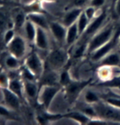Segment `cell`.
Here are the masks:
<instances>
[{
  "label": "cell",
  "instance_id": "cell-1",
  "mask_svg": "<svg viewBox=\"0 0 120 125\" xmlns=\"http://www.w3.org/2000/svg\"><path fill=\"white\" fill-rule=\"evenodd\" d=\"M93 107L96 110V116L99 119L110 123L120 124V108L106 101H98L94 104Z\"/></svg>",
  "mask_w": 120,
  "mask_h": 125
},
{
  "label": "cell",
  "instance_id": "cell-2",
  "mask_svg": "<svg viewBox=\"0 0 120 125\" xmlns=\"http://www.w3.org/2000/svg\"><path fill=\"white\" fill-rule=\"evenodd\" d=\"M115 29L116 27L114 26V24H109L100 30H98L88 42V53H92L94 51L106 43L111 39L115 31Z\"/></svg>",
  "mask_w": 120,
  "mask_h": 125
},
{
  "label": "cell",
  "instance_id": "cell-3",
  "mask_svg": "<svg viewBox=\"0 0 120 125\" xmlns=\"http://www.w3.org/2000/svg\"><path fill=\"white\" fill-rule=\"evenodd\" d=\"M69 60L68 52L63 48H56L51 51L47 57L46 64L47 69L58 71L63 69L67 64Z\"/></svg>",
  "mask_w": 120,
  "mask_h": 125
},
{
  "label": "cell",
  "instance_id": "cell-4",
  "mask_svg": "<svg viewBox=\"0 0 120 125\" xmlns=\"http://www.w3.org/2000/svg\"><path fill=\"white\" fill-rule=\"evenodd\" d=\"M119 39H120V24L116 27L115 31L114 33V34H113V36L111 37V39L102 47L99 48L96 51H94L92 53H91V60L93 61H100L105 56H106L107 54L111 52L113 49H114L115 47L118 44H119Z\"/></svg>",
  "mask_w": 120,
  "mask_h": 125
},
{
  "label": "cell",
  "instance_id": "cell-5",
  "mask_svg": "<svg viewBox=\"0 0 120 125\" xmlns=\"http://www.w3.org/2000/svg\"><path fill=\"white\" fill-rule=\"evenodd\" d=\"M91 79L88 80H74L73 79L70 83L65 87V94L66 101L70 104L74 103L78 100L80 94L84 90L86 87L91 83Z\"/></svg>",
  "mask_w": 120,
  "mask_h": 125
},
{
  "label": "cell",
  "instance_id": "cell-6",
  "mask_svg": "<svg viewBox=\"0 0 120 125\" xmlns=\"http://www.w3.org/2000/svg\"><path fill=\"white\" fill-rule=\"evenodd\" d=\"M60 90V88L58 85H43L39 90L37 100L43 108L48 109Z\"/></svg>",
  "mask_w": 120,
  "mask_h": 125
},
{
  "label": "cell",
  "instance_id": "cell-7",
  "mask_svg": "<svg viewBox=\"0 0 120 125\" xmlns=\"http://www.w3.org/2000/svg\"><path fill=\"white\" fill-rule=\"evenodd\" d=\"M9 53L18 59H22L26 55L27 52V43L26 39L20 35H16L13 39L7 44Z\"/></svg>",
  "mask_w": 120,
  "mask_h": 125
},
{
  "label": "cell",
  "instance_id": "cell-8",
  "mask_svg": "<svg viewBox=\"0 0 120 125\" xmlns=\"http://www.w3.org/2000/svg\"><path fill=\"white\" fill-rule=\"evenodd\" d=\"M24 65L27 68H29L36 77H41L45 69V65L43 64L40 56L35 52H32L26 56Z\"/></svg>",
  "mask_w": 120,
  "mask_h": 125
},
{
  "label": "cell",
  "instance_id": "cell-9",
  "mask_svg": "<svg viewBox=\"0 0 120 125\" xmlns=\"http://www.w3.org/2000/svg\"><path fill=\"white\" fill-rule=\"evenodd\" d=\"M106 16H107L106 11H102L98 16H96L90 21L88 28H87L85 30V32L82 35V36H83V39L84 40V39H86L87 38L90 37L91 35H92V34L94 35L98 30H100L101 25H103V23L105 22V19H106Z\"/></svg>",
  "mask_w": 120,
  "mask_h": 125
},
{
  "label": "cell",
  "instance_id": "cell-10",
  "mask_svg": "<svg viewBox=\"0 0 120 125\" xmlns=\"http://www.w3.org/2000/svg\"><path fill=\"white\" fill-rule=\"evenodd\" d=\"M3 101L11 110H17L20 105V98L8 88H1Z\"/></svg>",
  "mask_w": 120,
  "mask_h": 125
},
{
  "label": "cell",
  "instance_id": "cell-11",
  "mask_svg": "<svg viewBox=\"0 0 120 125\" xmlns=\"http://www.w3.org/2000/svg\"><path fill=\"white\" fill-rule=\"evenodd\" d=\"M49 30L56 41L60 43H65L67 34V27L63 23L51 22L49 24Z\"/></svg>",
  "mask_w": 120,
  "mask_h": 125
},
{
  "label": "cell",
  "instance_id": "cell-12",
  "mask_svg": "<svg viewBox=\"0 0 120 125\" xmlns=\"http://www.w3.org/2000/svg\"><path fill=\"white\" fill-rule=\"evenodd\" d=\"M9 79L10 80H9L8 88L21 99L24 95V82L21 81L17 74L12 76H9Z\"/></svg>",
  "mask_w": 120,
  "mask_h": 125
},
{
  "label": "cell",
  "instance_id": "cell-13",
  "mask_svg": "<svg viewBox=\"0 0 120 125\" xmlns=\"http://www.w3.org/2000/svg\"><path fill=\"white\" fill-rule=\"evenodd\" d=\"M59 75L57 71L50 69L44 70L43 74L40 77L41 86L43 85H58L59 84Z\"/></svg>",
  "mask_w": 120,
  "mask_h": 125
},
{
  "label": "cell",
  "instance_id": "cell-14",
  "mask_svg": "<svg viewBox=\"0 0 120 125\" xmlns=\"http://www.w3.org/2000/svg\"><path fill=\"white\" fill-rule=\"evenodd\" d=\"M35 46L40 50H47L49 48V40L47 30L43 28L37 27L36 37L34 40Z\"/></svg>",
  "mask_w": 120,
  "mask_h": 125
},
{
  "label": "cell",
  "instance_id": "cell-15",
  "mask_svg": "<svg viewBox=\"0 0 120 125\" xmlns=\"http://www.w3.org/2000/svg\"><path fill=\"white\" fill-rule=\"evenodd\" d=\"M27 19L32 21L37 27L43 28V29L48 30H49V24L46 16L42 12H34L27 14Z\"/></svg>",
  "mask_w": 120,
  "mask_h": 125
},
{
  "label": "cell",
  "instance_id": "cell-16",
  "mask_svg": "<svg viewBox=\"0 0 120 125\" xmlns=\"http://www.w3.org/2000/svg\"><path fill=\"white\" fill-rule=\"evenodd\" d=\"M82 11H83V9L82 8H70V10L65 13L64 17H63L62 23L66 27H69L71 25L76 23L79 17L80 14L82 13Z\"/></svg>",
  "mask_w": 120,
  "mask_h": 125
},
{
  "label": "cell",
  "instance_id": "cell-17",
  "mask_svg": "<svg viewBox=\"0 0 120 125\" xmlns=\"http://www.w3.org/2000/svg\"><path fill=\"white\" fill-rule=\"evenodd\" d=\"M62 117L68 118L74 121H76L80 124H89V123L91 120V119L89 116H88L86 114H84L83 112H79V111H74L67 113L65 115H63Z\"/></svg>",
  "mask_w": 120,
  "mask_h": 125
},
{
  "label": "cell",
  "instance_id": "cell-18",
  "mask_svg": "<svg viewBox=\"0 0 120 125\" xmlns=\"http://www.w3.org/2000/svg\"><path fill=\"white\" fill-rule=\"evenodd\" d=\"M100 65H110V66H119L120 65V55L117 52H110L105 56L100 61Z\"/></svg>",
  "mask_w": 120,
  "mask_h": 125
},
{
  "label": "cell",
  "instance_id": "cell-19",
  "mask_svg": "<svg viewBox=\"0 0 120 125\" xmlns=\"http://www.w3.org/2000/svg\"><path fill=\"white\" fill-rule=\"evenodd\" d=\"M79 37V30H78L77 23L71 25L70 26L67 27V34H66V39H65V43L68 46L73 45L75 42L77 41Z\"/></svg>",
  "mask_w": 120,
  "mask_h": 125
},
{
  "label": "cell",
  "instance_id": "cell-20",
  "mask_svg": "<svg viewBox=\"0 0 120 125\" xmlns=\"http://www.w3.org/2000/svg\"><path fill=\"white\" fill-rule=\"evenodd\" d=\"M24 94L30 99H34L38 96L39 88L34 81H26L24 80Z\"/></svg>",
  "mask_w": 120,
  "mask_h": 125
},
{
  "label": "cell",
  "instance_id": "cell-21",
  "mask_svg": "<svg viewBox=\"0 0 120 125\" xmlns=\"http://www.w3.org/2000/svg\"><path fill=\"white\" fill-rule=\"evenodd\" d=\"M23 29H24L25 39L28 40L29 42H34V43L35 37H36V33H37L36 25L32 21H30V20L27 19Z\"/></svg>",
  "mask_w": 120,
  "mask_h": 125
},
{
  "label": "cell",
  "instance_id": "cell-22",
  "mask_svg": "<svg viewBox=\"0 0 120 125\" xmlns=\"http://www.w3.org/2000/svg\"><path fill=\"white\" fill-rule=\"evenodd\" d=\"M77 26L78 30H79V36H82L83 34V33L85 32L86 29L88 28L89 23H90V20L88 18V16H86V14L84 13V11L83 10L82 13L80 14L79 19L77 21Z\"/></svg>",
  "mask_w": 120,
  "mask_h": 125
},
{
  "label": "cell",
  "instance_id": "cell-23",
  "mask_svg": "<svg viewBox=\"0 0 120 125\" xmlns=\"http://www.w3.org/2000/svg\"><path fill=\"white\" fill-rule=\"evenodd\" d=\"M24 11L27 14L42 12V2L40 0H34L25 3L24 6Z\"/></svg>",
  "mask_w": 120,
  "mask_h": 125
},
{
  "label": "cell",
  "instance_id": "cell-24",
  "mask_svg": "<svg viewBox=\"0 0 120 125\" xmlns=\"http://www.w3.org/2000/svg\"><path fill=\"white\" fill-rule=\"evenodd\" d=\"M26 21H27V16H25L24 12H18L15 16V17H14V21H13L14 30H20V29H23Z\"/></svg>",
  "mask_w": 120,
  "mask_h": 125
},
{
  "label": "cell",
  "instance_id": "cell-25",
  "mask_svg": "<svg viewBox=\"0 0 120 125\" xmlns=\"http://www.w3.org/2000/svg\"><path fill=\"white\" fill-rule=\"evenodd\" d=\"M20 59L12 55L8 56L5 60V64L6 66L11 70H16L20 69V62H19Z\"/></svg>",
  "mask_w": 120,
  "mask_h": 125
},
{
  "label": "cell",
  "instance_id": "cell-26",
  "mask_svg": "<svg viewBox=\"0 0 120 125\" xmlns=\"http://www.w3.org/2000/svg\"><path fill=\"white\" fill-rule=\"evenodd\" d=\"M84 100H85L86 103L89 104V105H94L100 101V96L92 90H88L86 92L85 95H84Z\"/></svg>",
  "mask_w": 120,
  "mask_h": 125
},
{
  "label": "cell",
  "instance_id": "cell-27",
  "mask_svg": "<svg viewBox=\"0 0 120 125\" xmlns=\"http://www.w3.org/2000/svg\"><path fill=\"white\" fill-rule=\"evenodd\" d=\"M72 80L73 79L70 74L69 70H62L61 73L60 74V76H59V84L61 87H63V88H65Z\"/></svg>",
  "mask_w": 120,
  "mask_h": 125
},
{
  "label": "cell",
  "instance_id": "cell-28",
  "mask_svg": "<svg viewBox=\"0 0 120 125\" xmlns=\"http://www.w3.org/2000/svg\"><path fill=\"white\" fill-rule=\"evenodd\" d=\"M87 42L86 41H83L82 42V43H80L78 45V47L75 49V51L74 52V54H73V56H74V58H80L82 57L84 54L86 52L88 53V43H86Z\"/></svg>",
  "mask_w": 120,
  "mask_h": 125
},
{
  "label": "cell",
  "instance_id": "cell-29",
  "mask_svg": "<svg viewBox=\"0 0 120 125\" xmlns=\"http://www.w3.org/2000/svg\"><path fill=\"white\" fill-rule=\"evenodd\" d=\"M20 74H21V76L23 77V79L26 80V81H34L35 79H36L35 74L29 69V68H27L25 66V65L21 69Z\"/></svg>",
  "mask_w": 120,
  "mask_h": 125
},
{
  "label": "cell",
  "instance_id": "cell-30",
  "mask_svg": "<svg viewBox=\"0 0 120 125\" xmlns=\"http://www.w3.org/2000/svg\"><path fill=\"white\" fill-rule=\"evenodd\" d=\"M88 0H70L69 8H83L88 3Z\"/></svg>",
  "mask_w": 120,
  "mask_h": 125
},
{
  "label": "cell",
  "instance_id": "cell-31",
  "mask_svg": "<svg viewBox=\"0 0 120 125\" xmlns=\"http://www.w3.org/2000/svg\"><path fill=\"white\" fill-rule=\"evenodd\" d=\"M84 13L86 14V16H88V18L90 20V21L92 19L96 16V8H94L92 6H89L88 8H86L83 10Z\"/></svg>",
  "mask_w": 120,
  "mask_h": 125
},
{
  "label": "cell",
  "instance_id": "cell-32",
  "mask_svg": "<svg viewBox=\"0 0 120 125\" xmlns=\"http://www.w3.org/2000/svg\"><path fill=\"white\" fill-rule=\"evenodd\" d=\"M9 76L5 73H0V87L1 88H8L9 83Z\"/></svg>",
  "mask_w": 120,
  "mask_h": 125
},
{
  "label": "cell",
  "instance_id": "cell-33",
  "mask_svg": "<svg viewBox=\"0 0 120 125\" xmlns=\"http://www.w3.org/2000/svg\"><path fill=\"white\" fill-rule=\"evenodd\" d=\"M15 36H16L15 30L13 29H8L6 31L5 34H4V42L6 43V44H8Z\"/></svg>",
  "mask_w": 120,
  "mask_h": 125
},
{
  "label": "cell",
  "instance_id": "cell-34",
  "mask_svg": "<svg viewBox=\"0 0 120 125\" xmlns=\"http://www.w3.org/2000/svg\"><path fill=\"white\" fill-rule=\"evenodd\" d=\"M106 102L111 104L113 105H115L117 107H119L120 108V98H118V97H109V98H106L105 100Z\"/></svg>",
  "mask_w": 120,
  "mask_h": 125
},
{
  "label": "cell",
  "instance_id": "cell-35",
  "mask_svg": "<svg viewBox=\"0 0 120 125\" xmlns=\"http://www.w3.org/2000/svg\"><path fill=\"white\" fill-rule=\"evenodd\" d=\"M10 109L5 105H0V115L1 116H8L10 115Z\"/></svg>",
  "mask_w": 120,
  "mask_h": 125
},
{
  "label": "cell",
  "instance_id": "cell-36",
  "mask_svg": "<svg viewBox=\"0 0 120 125\" xmlns=\"http://www.w3.org/2000/svg\"><path fill=\"white\" fill-rule=\"evenodd\" d=\"M105 3V0H91L90 5L96 8H101L102 6H104Z\"/></svg>",
  "mask_w": 120,
  "mask_h": 125
},
{
  "label": "cell",
  "instance_id": "cell-37",
  "mask_svg": "<svg viewBox=\"0 0 120 125\" xmlns=\"http://www.w3.org/2000/svg\"><path fill=\"white\" fill-rule=\"evenodd\" d=\"M115 12L119 16H120V0H117L115 4Z\"/></svg>",
  "mask_w": 120,
  "mask_h": 125
},
{
  "label": "cell",
  "instance_id": "cell-38",
  "mask_svg": "<svg viewBox=\"0 0 120 125\" xmlns=\"http://www.w3.org/2000/svg\"><path fill=\"white\" fill-rule=\"evenodd\" d=\"M42 3H55L56 0H40Z\"/></svg>",
  "mask_w": 120,
  "mask_h": 125
},
{
  "label": "cell",
  "instance_id": "cell-39",
  "mask_svg": "<svg viewBox=\"0 0 120 125\" xmlns=\"http://www.w3.org/2000/svg\"><path fill=\"white\" fill-rule=\"evenodd\" d=\"M4 4V0H0V6H3Z\"/></svg>",
  "mask_w": 120,
  "mask_h": 125
},
{
  "label": "cell",
  "instance_id": "cell-40",
  "mask_svg": "<svg viewBox=\"0 0 120 125\" xmlns=\"http://www.w3.org/2000/svg\"><path fill=\"white\" fill-rule=\"evenodd\" d=\"M12 1H15V2H20V0H12Z\"/></svg>",
  "mask_w": 120,
  "mask_h": 125
},
{
  "label": "cell",
  "instance_id": "cell-41",
  "mask_svg": "<svg viewBox=\"0 0 120 125\" xmlns=\"http://www.w3.org/2000/svg\"><path fill=\"white\" fill-rule=\"evenodd\" d=\"M119 44H120V39H119Z\"/></svg>",
  "mask_w": 120,
  "mask_h": 125
},
{
  "label": "cell",
  "instance_id": "cell-42",
  "mask_svg": "<svg viewBox=\"0 0 120 125\" xmlns=\"http://www.w3.org/2000/svg\"><path fill=\"white\" fill-rule=\"evenodd\" d=\"M119 66H120V65H119Z\"/></svg>",
  "mask_w": 120,
  "mask_h": 125
}]
</instances>
